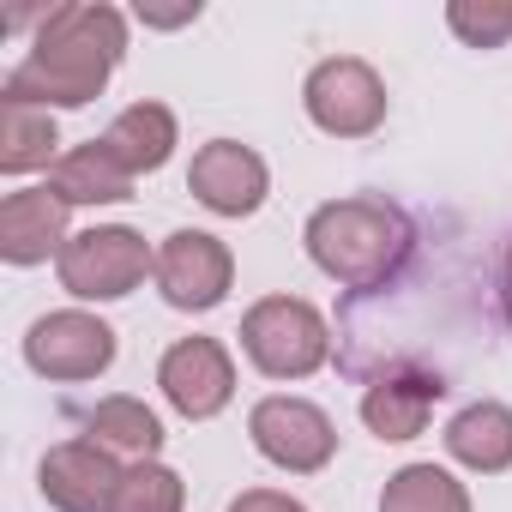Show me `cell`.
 I'll return each instance as SVG.
<instances>
[{
  "instance_id": "obj_17",
  "label": "cell",
  "mask_w": 512,
  "mask_h": 512,
  "mask_svg": "<svg viewBox=\"0 0 512 512\" xmlns=\"http://www.w3.org/2000/svg\"><path fill=\"white\" fill-rule=\"evenodd\" d=\"M49 193L73 211V205H121V199H133V175L109 157V145L103 139H85V145H73L55 169H49Z\"/></svg>"
},
{
  "instance_id": "obj_20",
  "label": "cell",
  "mask_w": 512,
  "mask_h": 512,
  "mask_svg": "<svg viewBox=\"0 0 512 512\" xmlns=\"http://www.w3.org/2000/svg\"><path fill=\"white\" fill-rule=\"evenodd\" d=\"M181 506H187V482L163 458L127 464V482L115 494V512H181Z\"/></svg>"
},
{
  "instance_id": "obj_12",
  "label": "cell",
  "mask_w": 512,
  "mask_h": 512,
  "mask_svg": "<svg viewBox=\"0 0 512 512\" xmlns=\"http://www.w3.org/2000/svg\"><path fill=\"white\" fill-rule=\"evenodd\" d=\"M446 398V374L440 368H386V374H374V386L362 392V422H368V434L374 440H386V446H404V440H416L422 428H428V416H434V404Z\"/></svg>"
},
{
  "instance_id": "obj_21",
  "label": "cell",
  "mask_w": 512,
  "mask_h": 512,
  "mask_svg": "<svg viewBox=\"0 0 512 512\" xmlns=\"http://www.w3.org/2000/svg\"><path fill=\"white\" fill-rule=\"evenodd\" d=\"M446 25L464 49H506L512 43V0H452Z\"/></svg>"
},
{
  "instance_id": "obj_2",
  "label": "cell",
  "mask_w": 512,
  "mask_h": 512,
  "mask_svg": "<svg viewBox=\"0 0 512 512\" xmlns=\"http://www.w3.org/2000/svg\"><path fill=\"white\" fill-rule=\"evenodd\" d=\"M302 241H308V260L332 284H344L350 296H374L404 272L416 229H410L404 205H392L380 193H350V199H326L308 217Z\"/></svg>"
},
{
  "instance_id": "obj_5",
  "label": "cell",
  "mask_w": 512,
  "mask_h": 512,
  "mask_svg": "<svg viewBox=\"0 0 512 512\" xmlns=\"http://www.w3.org/2000/svg\"><path fill=\"white\" fill-rule=\"evenodd\" d=\"M386 103H392L386 97V79L362 55H332L302 85V109H308V121L326 139H368V133H380Z\"/></svg>"
},
{
  "instance_id": "obj_3",
  "label": "cell",
  "mask_w": 512,
  "mask_h": 512,
  "mask_svg": "<svg viewBox=\"0 0 512 512\" xmlns=\"http://www.w3.org/2000/svg\"><path fill=\"white\" fill-rule=\"evenodd\" d=\"M241 356L266 380H308L332 362V326L302 296H260L241 314Z\"/></svg>"
},
{
  "instance_id": "obj_22",
  "label": "cell",
  "mask_w": 512,
  "mask_h": 512,
  "mask_svg": "<svg viewBox=\"0 0 512 512\" xmlns=\"http://www.w3.org/2000/svg\"><path fill=\"white\" fill-rule=\"evenodd\" d=\"M229 512H308V506L296 494H284V488H241L229 500Z\"/></svg>"
},
{
  "instance_id": "obj_18",
  "label": "cell",
  "mask_w": 512,
  "mask_h": 512,
  "mask_svg": "<svg viewBox=\"0 0 512 512\" xmlns=\"http://www.w3.org/2000/svg\"><path fill=\"white\" fill-rule=\"evenodd\" d=\"M85 440H97L115 458H133L139 464V458H157L163 452V422H157V410L145 398L115 392V398H97L85 410Z\"/></svg>"
},
{
  "instance_id": "obj_4",
  "label": "cell",
  "mask_w": 512,
  "mask_h": 512,
  "mask_svg": "<svg viewBox=\"0 0 512 512\" xmlns=\"http://www.w3.org/2000/svg\"><path fill=\"white\" fill-rule=\"evenodd\" d=\"M145 272H157V253L127 223L79 229L55 260V278H61V290L73 302H121V296H133L145 284Z\"/></svg>"
},
{
  "instance_id": "obj_19",
  "label": "cell",
  "mask_w": 512,
  "mask_h": 512,
  "mask_svg": "<svg viewBox=\"0 0 512 512\" xmlns=\"http://www.w3.org/2000/svg\"><path fill=\"white\" fill-rule=\"evenodd\" d=\"M380 512H470V488L446 464H404L386 476Z\"/></svg>"
},
{
  "instance_id": "obj_15",
  "label": "cell",
  "mask_w": 512,
  "mask_h": 512,
  "mask_svg": "<svg viewBox=\"0 0 512 512\" xmlns=\"http://www.w3.org/2000/svg\"><path fill=\"white\" fill-rule=\"evenodd\" d=\"M440 440H446V458L452 464H464L476 476H500V470H512V404L476 398V404H464L446 422Z\"/></svg>"
},
{
  "instance_id": "obj_1",
  "label": "cell",
  "mask_w": 512,
  "mask_h": 512,
  "mask_svg": "<svg viewBox=\"0 0 512 512\" xmlns=\"http://www.w3.org/2000/svg\"><path fill=\"white\" fill-rule=\"evenodd\" d=\"M127 61V13L109 0H61L37 19L31 55L7 73V97L37 109H85Z\"/></svg>"
},
{
  "instance_id": "obj_9",
  "label": "cell",
  "mask_w": 512,
  "mask_h": 512,
  "mask_svg": "<svg viewBox=\"0 0 512 512\" xmlns=\"http://www.w3.org/2000/svg\"><path fill=\"white\" fill-rule=\"evenodd\" d=\"M157 386H163V398H169L175 416L211 422L235 398V356L217 338H175L163 350V362H157Z\"/></svg>"
},
{
  "instance_id": "obj_7",
  "label": "cell",
  "mask_w": 512,
  "mask_h": 512,
  "mask_svg": "<svg viewBox=\"0 0 512 512\" xmlns=\"http://www.w3.org/2000/svg\"><path fill=\"white\" fill-rule=\"evenodd\" d=\"M25 362L31 374L55 380V386H79L115 368V326L85 314V308H55L43 320H31L25 332Z\"/></svg>"
},
{
  "instance_id": "obj_6",
  "label": "cell",
  "mask_w": 512,
  "mask_h": 512,
  "mask_svg": "<svg viewBox=\"0 0 512 512\" xmlns=\"http://www.w3.org/2000/svg\"><path fill=\"white\" fill-rule=\"evenodd\" d=\"M247 434H253V452L290 476H314L338 458V428L314 398H290V392L260 398L247 410Z\"/></svg>"
},
{
  "instance_id": "obj_14",
  "label": "cell",
  "mask_w": 512,
  "mask_h": 512,
  "mask_svg": "<svg viewBox=\"0 0 512 512\" xmlns=\"http://www.w3.org/2000/svg\"><path fill=\"white\" fill-rule=\"evenodd\" d=\"M103 145H109V157L139 181V175H157L169 157H175V145H181V127H175V109L169 103H127L109 127H103Z\"/></svg>"
},
{
  "instance_id": "obj_13",
  "label": "cell",
  "mask_w": 512,
  "mask_h": 512,
  "mask_svg": "<svg viewBox=\"0 0 512 512\" xmlns=\"http://www.w3.org/2000/svg\"><path fill=\"white\" fill-rule=\"evenodd\" d=\"M67 205L49 187H19L0 199V260L7 266H43L67 247Z\"/></svg>"
},
{
  "instance_id": "obj_24",
  "label": "cell",
  "mask_w": 512,
  "mask_h": 512,
  "mask_svg": "<svg viewBox=\"0 0 512 512\" xmlns=\"http://www.w3.org/2000/svg\"><path fill=\"white\" fill-rule=\"evenodd\" d=\"M500 314H506V326H512V241H506V253H500Z\"/></svg>"
},
{
  "instance_id": "obj_8",
  "label": "cell",
  "mask_w": 512,
  "mask_h": 512,
  "mask_svg": "<svg viewBox=\"0 0 512 512\" xmlns=\"http://www.w3.org/2000/svg\"><path fill=\"white\" fill-rule=\"evenodd\" d=\"M157 290L175 314H211L235 290V253L211 229H175L157 247Z\"/></svg>"
},
{
  "instance_id": "obj_11",
  "label": "cell",
  "mask_w": 512,
  "mask_h": 512,
  "mask_svg": "<svg viewBox=\"0 0 512 512\" xmlns=\"http://www.w3.org/2000/svg\"><path fill=\"white\" fill-rule=\"evenodd\" d=\"M187 193L205 211H217V217H253L266 205V193H272V169L241 139H211L187 163Z\"/></svg>"
},
{
  "instance_id": "obj_23",
  "label": "cell",
  "mask_w": 512,
  "mask_h": 512,
  "mask_svg": "<svg viewBox=\"0 0 512 512\" xmlns=\"http://www.w3.org/2000/svg\"><path fill=\"white\" fill-rule=\"evenodd\" d=\"M205 7H199V0H181V7H145V0H139V7H133V19L139 25H151V31H175V25H193Z\"/></svg>"
},
{
  "instance_id": "obj_10",
  "label": "cell",
  "mask_w": 512,
  "mask_h": 512,
  "mask_svg": "<svg viewBox=\"0 0 512 512\" xmlns=\"http://www.w3.org/2000/svg\"><path fill=\"white\" fill-rule=\"evenodd\" d=\"M121 482H127V464L109 446L85 440V434L49 446L43 464H37V488L55 512H115Z\"/></svg>"
},
{
  "instance_id": "obj_16",
  "label": "cell",
  "mask_w": 512,
  "mask_h": 512,
  "mask_svg": "<svg viewBox=\"0 0 512 512\" xmlns=\"http://www.w3.org/2000/svg\"><path fill=\"white\" fill-rule=\"evenodd\" d=\"M61 157L67 151H61L55 109L0 91V175H37V169H55Z\"/></svg>"
}]
</instances>
